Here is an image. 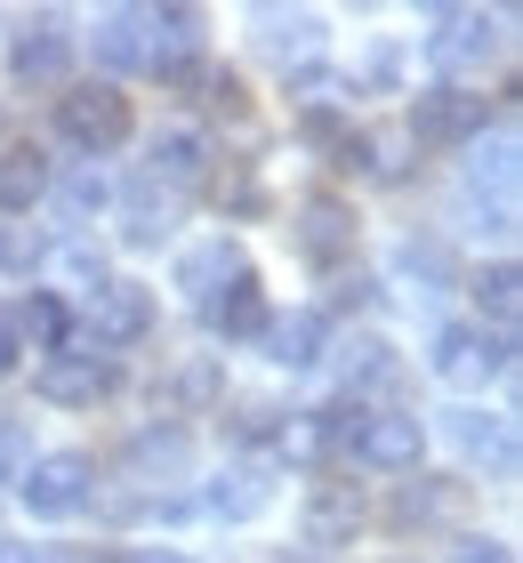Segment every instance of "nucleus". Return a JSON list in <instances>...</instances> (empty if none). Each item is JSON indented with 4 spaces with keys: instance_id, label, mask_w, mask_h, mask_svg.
I'll return each instance as SVG.
<instances>
[{
    "instance_id": "f257e3e1",
    "label": "nucleus",
    "mask_w": 523,
    "mask_h": 563,
    "mask_svg": "<svg viewBox=\"0 0 523 563\" xmlns=\"http://www.w3.org/2000/svg\"><path fill=\"white\" fill-rule=\"evenodd\" d=\"M57 137L81 153V162H105L138 137V106L121 97V81H65L57 89Z\"/></svg>"
},
{
    "instance_id": "f03ea898",
    "label": "nucleus",
    "mask_w": 523,
    "mask_h": 563,
    "mask_svg": "<svg viewBox=\"0 0 523 563\" xmlns=\"http://www.w3.org/2000/svg\"><path fill=\"white\" fill-rule=\"evenodd\" d=\"M403 130H411V145H427V153H467L491 130V97L476 81H435V89L411 97Z\"/></svg>"
},
{
    "instance_id": "7ed1b4c3",
    "label": "nucleus",
    "mask_w": 523,
    "mask_h": 563,
    "mask_svg": "<svg viewBox=\"0 0 523 563\" xmlns=\"http://www.w3.org/2000/svg\"><path fill=\"white\" fill-rule=\"evenodd\" d=\"M145 330H153V290H145V282H129V274H105L97 290H81V306H73V339L97 346V354L138 346Z\"/></svg>"
},
{
    "instance_id": "20e7f679",
    "label": "nucleus",
    "mask_w": 523,
    "mask_h": 563,
    "mask_svg": "<svg viewBox=\"0 0 523 563\" xmlns=\"http://www.w3.org/2000/svg\"><path fill=\"white\" fill-rule=\"evenodd\" d=\"M500 48H508V33H500V16H483V9H427V33H418V57H427L443 81L483 73Z\"/></svg>"
},
{
    "instance_id": "39448f33",
    "label": "nucleus",
    "mask_w": 523,
    "mask_h": 563,
    "mask_svg": "<svg viewBox=\"0 0 523 563\" xmlns=\"http://www.w3.org/2000/svg\"><path fill=\"white\" fill-rule=\"evenodd\" d=\"M427 371L443 387H483V378L515 371V330H483V322H443L427 339Z\"/></svg>"
},
{
    "instance_id": "423d86ee",
    "label": "nucleus",
    "mask_w": 523,
    "mask_h": 563,
    "mask_svg": "<svg viewBox=\"0 0 523 563\" xmlns=\"http://www.w3.org/2000/svg\"><path fill=\"white\" fill-rule=\"evenodd\" d=\"M17 499H24V516H41V523H73V516L97 507V467L81 451H41L33 467H24Z\"/></svg>"
},
{
    "instance_id": "0eeeda50",
    "label": "nucleus",
    "mask_w": 523,
    "mask_h": 563,
    "mask_svg": "<svg viewBox=\"0 0 523 563\" xmlns=\"http://www.w3.org/2000/svg\"><path fill=\"white\" fill-rule=\"evenodd\" d=\"M121 387V354H97L81 339H65L57 354H41L33 363V395L41 402H65V411H89L97 395H113Z\"/></svg>"
},
{
    "instance_id": "6e6552de",
    "label": "nucleus",
    "mask_w": 523,
    "mask_h": 563,
    "mask_svg": "<svg viewBox=\"0 0 523 563\" xmlns=\"http://www.w3.org/2000/svg\"><path fill=\"white\" fill-rule=\"evenodd\" d=\"M418 451H427V427H418V411H403V402H386V411H362L355 434H347V459L371 475H411Z\"/></svg>"
},
{
    "instance_id": "1a4fd4ad",
    "label": "nucleus",
    "mask_w": 523,
    "mask_h": 563,
    "mask_svg": "<svg viewBox=\"0 0 523 563\" xmlns=\"http://www.w3.org/2000/svg\"><path fill=\"white\" fill-rule=\"evenodd\" d=\"M73 57H81V33L65 16H24L9 33V73L24 89H65L73 81Z\"/></svg>"
},
{
    "instance_id": "9d476101",
    "label": "nucleus",
    "mask_w": 523,
    "mask_h": 563,
    "mask_svg": "<svg viewBox=\"0 0 523 563\" xmlns=\"http://www.w3.org/2000/svg\"><path fill=\"white\" fill-rule=\"evenodd\" d=\"M330 354H338V395L362 402V411H386V402L411 387L403 354L386 346V339H371V330H362V339H347V346H330Z\"/></svg>"
},
{
    "instance_id": "9b49d317",
    "label": "nucleus",
    "mask_w": 523,
    "mask_h": 563,
    "mask_svg": "<svg viewBox=\"0 0 523 563\" xmlns=\"http://www.w3.org/2000/svg\"><path fill=\"white\" fill-rule=\"evenodd\" d=\"M291 250L314 266V274H338L355 258V210L338 194H306L298 210H291Z\"/></svg>"
},
{
    "instance_id": "f8f14e48",
    "label": "nucleus",
    "mask_w": 523,
    "mask_h": 563,
    "mask_svg": "<svg viewBox=\"0 0 523 563\" xmlns=\"http://www.w3.org/2000/svg\"><path fill=\"white\" fill-rule=\"evenodd\" d=\"M129 177H145V186L194 201V194L209 186V145H201L194 130H162V137H145V162L129 169Z\"/></svg>"
},
{
    "instance_id": "ddd939ff",
    "label": "nucleus",
    "mask_w": 523,
    "mask_h": 563,
    "mask_svg": "<svg viewBox=\"0 0 523 563\" xmlns=\"http://www.w3.org/2000/svg\"><path fill=\"white\" fill-rule=\"evenodd\" d=\"M266 322H274V306H266V282H258V274H233L226 290L201 306V330H209V339H226V346H258V339H266Z\"/></svg>"
},
{
    "instance_id": "4468645a",
    "label": "nucleus",
    "mask_w": 523,
    "mask_h": 563,
    "mask_svg": "<svg viewBox=\"0 0 523 563\" xmlns=\"http://www.w3.org/2000/svg\"><path fill=\"white\" fill-rule=\"evenodd\" d=\"M258 346H266L274 371H314L330 354V314H323V306H291V314L266 322V339H258Z\"/></svg>"
},
{
    "instance_id": "2eb2a0df",
    "label": "nucleus",
    "mask_w": 523,
    "mask_h": 563,
    "mask_svg": "<svg viewBox=\"0 0 523 563\" xmlns=\"http://www.w3.org/2000/svg\"><path fill=\"white\" fill-rule=\"evenodd\" d=\"M48 186H57V162H48V145H0V218H33V210H48Z\"/></svg>"
},
{
    "instance_id": "dca6fc26",
    "label": "nucleus",
    "mask_w": 523,
    "mask_h": 563,
    "mask_svg": "<svg viewBox=\"0 0 523 563\" xmlns=\"http://www.w3.org/2000/svg\"><path fill=\"white\" fill-rule=\"evenodd\" d=\"M266 499H274V467H266V459H242V467H226L209 492H194V507L218 516V523H250Z\"/></svg>"
},
{
    "instance_id": "f3484780",
    "label": "nucleus",
    "mask_w": 523,
    "mask_h": 563,
    "mask_svg": "<svg viewBox=\"0 0 523 563\" xmlns=\"http://www.w3.org/2000/svg\"><path fill=\"white\" fill-rule=\"evenodd\" d=\"M306 548H355L362 531V492L355 483H306Z\"/></svg>"
},
{
    "instance_id": "a211bd4d",
    "label": "nucleus",
    "mask_w": 523,
    "mask_h": 563,
    "mask_svg": "<svg viewBox=\"0 0 523 563\" xmlns=\"http://www.w3.org/2000/svg\"><path fill=\"white\" fill-rule=\"evenodd\" d=\"M233 274H250V258H242V242H233V234H209L194 250H177V290H186L194 306H209Z\"/></svg>"
},
{
    "instance_id": "6ab92c4d",
    "label": "nucleus",
    "mask_w": 523,
    "mask_h": 563,
    "mask_svg": "<svg viewBox=\"0 0 523 563\" xmlns=\"http://www.w3.org/2000/svg\"><path fill=\"white\" fill-rule=\"evenodd\" d=\"M9 330H17V346H33V354H57L73 339V298L65 290H24L9 306Z\"/></svg>"
},
{
    "instance_id": "aec40b11",
    "label": "nucleus",
    "mask_w": 523,
    "mask_h": 563,
    "mask_svg": "<svg viewBox=\"0 0 523 563\" xmlns=\"http://www.w3.org/2000/svg\"><path fill=\"white\" fill-rule=\"evenodd\" d=\"M177 218H186V201H177V194L145 186V177H129V194H121V242L153 250V242H170V234H177Z\"/></svg>"
},
{
    "instance_id": "412c9836",
    "label": "nucleus",
    "mask_w": 523,
    "mask_h": 563,
    "mask_svg": "<svg viewBox=\"0 0 523 563\" xmlns=\"http://www.w3.org/2000/svg\"><path fill=\"white\" fill-rule=\"evenodd\" d=\"M81 41L105 73H145V9H105Z\"/></svg>"
},
{
    "instance_id": "4be33fe9",
    "label": "nucleus",
    "mask_w": 523,
    "mask_h": 563,
    "mask_svg": "<svg viewBox=\"0 0 523 563\" xmlns=\"http://www.w3.org/2000/svg\"><path fill=\"white\" fill-rule=\"evenodd\" d=\"M443 434L459 443V459H491L500 475H515V427L500 411H443Z\"/></svg>"
},
{
    "instance_id": "5701e85b",
    "label": "nucleus",
    "mask_w": 523,
    "mask_h": 563,
    "mask_svg": "<svg viewBox=\"0 0 523 563\" xmlns=\"http://www.w3.org/2000/svg\"><path fill=\"white\" fill-rule=\"evenodd\" d=\"M467 298H476V322H491V330H515V298H523V274H515V258H491V266H476V274H467Z\"/></svg>"
},
{
    "instance_id": "b1692460",
    "label": "nucleus",
    "mask_w": 523,
    "mask_h": 563,
    "mask_svg": "<svg viewBox=\"0 0 523 563\" xmlns=\"http://www.w3.org/2000/svg\"><path fill=\"white\" fill-rule=\"evenodd\" d=\"M258 41H266L282 65H291V57H298V65H314V48H323V16H306V9H298V16L258 9Z\"/></svg>"
},
{
    "instance_id": "393cba45",
    "label": "nucleus",
    "mask_w": 523,
    "mask_h": 563,
    "mask_svg": "<svg viewBox=\"0 0 523 563\" xmlns=\"http://www.w3.org/2000/svg\"><path fill=\"white\" fill-rule=\"evenodd\" d=\"M129 459L145 467V483H153V475H186V467H194V434H186V427H145L138 443H129Z\"/></svg>"
},
{
    "instance_id": "a878e982",
    "label": "nucleus",
    "mask_w": 523,
    "mask_h": 563,
    "mask_svg": "<svg viewBox=\"0 0 523 563\" xmlns=\"http://www.w3.org/2000/svg\"><path fill=\"white\" fill-rule=\"evenodd\" d=\"M395 274H403V282H435V290H443V282H459V250L435 242V234H411V242L395 250Z\"/></svg>"
},
{
    "instance_id": "bb28decb",
    "label": "nucleus",
    "mask_w": 523,
    "mask_h": 563,
    "mask_svg": "<svg viewBox=\"0 0 523 563\" xmlns=\"http://www.w3.org/2000/svg\"><path fill=\"white\" fill-rule=\"evenodd\" d=\"M48 201H57V210H65L73 225H89L97 210H113V186L97 177V162H81L73 177H57V186H48Z\"/></svg>"
},
{
    "instance_id": "cd10ccee",
    "label": "nucleus",
    "mask_w": 523,
    "mask_h": 563,
    "mask_svg": "<svg viewBox=\"0 0 523 563\" xmlns=\"http://www.w3.org/2000/svg\"><path fill=\"white\" fill-rule=\"evenodd\" d=\"M282 419H291V411H274V402H233L226 434H233L242 451H274V443H282Z\"/></svg>"
},
{
    "instance_id": "c85d7f7f",
    "label": "nucleus",
    "mask_w": 523,
    "mask_h": 563,
    "mask_svg": "<svg viewBox=\"0 0 523 563\" xmlns=\"http://www.w3.org/2000/svg\"><path fill=\"white\" fill-rule=\"evenodd\" d=\"M451 563H515V548L491 540V531H459V540H451Z\"/></svg>"
},
{
    "instance_id": "c756f323",
    "label": "nucleus",
    "mask_w": 523,
    "mask_h": 563,
    "mask_svg": "<svg viewBox=\"0 0 523 563\" xmlns=\"http://www.w3.org/2000/svg\"><path fill=\"white\" fill-rule=\"evenodd\" d=\"M24 467H33V443H24V427H0V483H24Z\"/></svg>"
},
{
    "instance_id": "7c9ffc66",
    "label": "nucleus",
    "mask_w": 523,
    "mask_h": 563,
    "mask_svg": "<svg viewBox=\"0 0 523 563\" xmlns=\"http://www.w3.org/2000/svg\"><path fill=\"white\" fill-rule=\"evenodd\" d=\"M0 563H73L65 548H33V540H9V531H0Z\"/></svg>"
},
{
    "instance_id": "2f4dec72",
    "label": "nucleus",
    "mask_w": 523,
    "mask_h": 563,
    "mask_svg": "<svg viewBox=\"0 0 523 563\" xmlns=\"http://www.w3.org/2000/svg\"><path fill=\"white\" fill-rule=\"evenodd\" d=\"M121 563H194V555H186V548H129Z\"/></svg>"
},
{
    "instance_id": "473e14b6",
    "label": "nucleus",
    "mask_w": 523,
    "mask_h": 563,
    "mask_svg": "<svg viewBox=\"0 0 523 563\" xmlns=\"http://www.w3.org/2000/svg\"><path fill=\"white\" fill-rule=\"evenodd\" d=\"M17 354H24V346H17V330H9V314H0V378L17 371Z\"/></svg>"
}]
</instances>
